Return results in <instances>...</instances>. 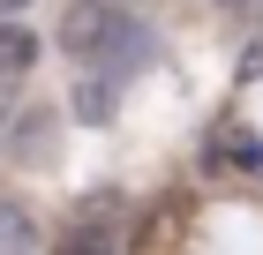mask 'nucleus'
I'll list each match as a JSON object with an SVG mask.
<instances>
[{
  "mask_svg": "<svg viewBox=\"0 0 263 255\" xmlns=\"http://www.w3.org/2000/svg\"><path fill=\"white\" fill-rule=\"evenodd\" d=\"M136 45L121 0H61V53L76 60H121Z\"/></svg>",
  "mask_w": 263,
  "mask_h": 255,
  "instance_id": "obj_1",
  "label": "nucleus"
},
{
  "mask_svg": "<svg viewBox=\"0 0 263 255\" xmlns=\"http://www.w3.org/2000/svg\"><path fill=\"white\" fill-rule=\"evenodd\" d=\"M76 240H90V248H128V203L113 195V188H98V195L76 210Z\"/></svg>",
  "mask_w": 263,
  "mask_h": 255,
  "instance_id": "obj_2",
  "label": "nucleus"
},
{
  "mask_svg": "<svg viewBox=\"0 0 263 255\" xmlns=\"http://www.w3.org/2000/svg\"><path fill=\"white\" fill-rule=\"evenodd\" d=\"M53 128H61V113L53 105H30V113H15V165H53Z\"/></svg>",
  "mask_w": 263,
  "mask_h": 255,
  "instance_id": "obj_3",
  "label": "nucleus"
},
{
  "mask_svg": "<svg viewBox=\"0 0 263 255\" xmlns=\"http://www.w3.org/2000/svg\"><path fill=\"white\" fill-rule=\"evenodd\" d=\"M211 165H218V173H256V165H263L256 128H218V143H211Z\"/></svg>",
  "mask_w": 263,
  "mask_h": 255,
  "instance_id": "obj_4",
  "label": "nucleus"
},
{
  "mask_svg": "<svg viewBox=\"0 0 263 255\" xmlns=\"http://www.w3.org/2000/svg\"><path fill=\"white\" fill-rule=\"evenodd\" d=\"M30 60H38V38H30V30H23L15 15H0V83L30 75Z\"/></svg>",
  "mask_w": 263,
  "mask_h": 255,
  "instance_id": "obj_5",
  "label": "nucleus"
},
{
  "mask_svg": "<svg viewBox=\"0 0 263 255\" xmlns=\"http://www.w3.org/2000/svg\"><path fill=\"white\" fill-rule=\"evenodd\" d=\"M30 248H38V218L0 195V255H30Z\"/></svg>",
  "mask_w": 263,
  "mask_h": 255,
  "instance_id": "obj_6",
  "label": "nucleus"
},
{
  "mask_svg": "<svg viewBox=\"0 0 263 255\" xmlns=\"http://www.w3.org/2000/svg\"><path fill=\"white\" fill-rule=\"evenodd\" d=\"M76 113L83 120H105V113H113V75H83L76 83Z\"/></svg>",
  "mask_w": 263,
  "mask_h": 255,
  "instance_id": "obj_7",
  "label": "nucleus"
},
{
  "mask_svg": "<svg viewBox=\"0 0 263 255\" xmlns=\"http://www.w3.org/2000/svg\"><path fill=\"white\" fill-rule=\"evenodd\" d=\"M241 75H263V23L248 30V45H241Z\"/></svg>",
  "mask_w": 263,
  "mask_h": 255,
  "instance_id": "obj_8",
  "label": "nucleus"
},
{
  "mask_svg": "<svg viewBox=\"0 0 263 255\" xmlns=\"http://www.w3.org/2000/svg\"><path fill=\"white\" fill-rule=\"evenodd\" d=\"M61 255H113V248H90V240H76V233H68V240H61Z\"/></svg>",
  "mask_w": 263,
  "mask_h": 255,
  "instance_id": "obj_9",
  "label": "nucleus"
},
{
  "mask_svg": "<svg viewBox=\"0 0 263 255\" xmlns=\"http://www.w3.org/2000/svg\"><path fill=\"white\" fill-rule=\"evenodd\" d=\"M15 120V83H0V128Z\"/></svg>",
  "mask_w": 263,
  "mask_h": 255,
  "instance_id": "obj_10",
  "label": "nucleus"
},
{
  "mask_svg": "<svg viewBox=\"0 0 263 255\" xmlns=\"http://www.w3.org/2000/svg\"><path fill=\"white\" fill-rule=\"evenodd\" d=\"M23 8H30V0H0V15H23Z\"/></svg>",
  "mask_w": 263,
  "mask_h": 255,
  "instance_id": "obj_11",
  "label": "nucleus"
},
{
  "mask_svg": "<svg viewBox=\"0 0 263 255\" xmlns=\"http://www.w3.org/2000/svg\"><path fill=\"white\" fill-rule=\"evenodd\" d=\"M121 8H151V0H121Z\"/></svg>",
  "mask_w": 263,
  "mask_h": 255,
  "instance_id": "obj_12",
  "label": "nucleus"
}]
</instances>
